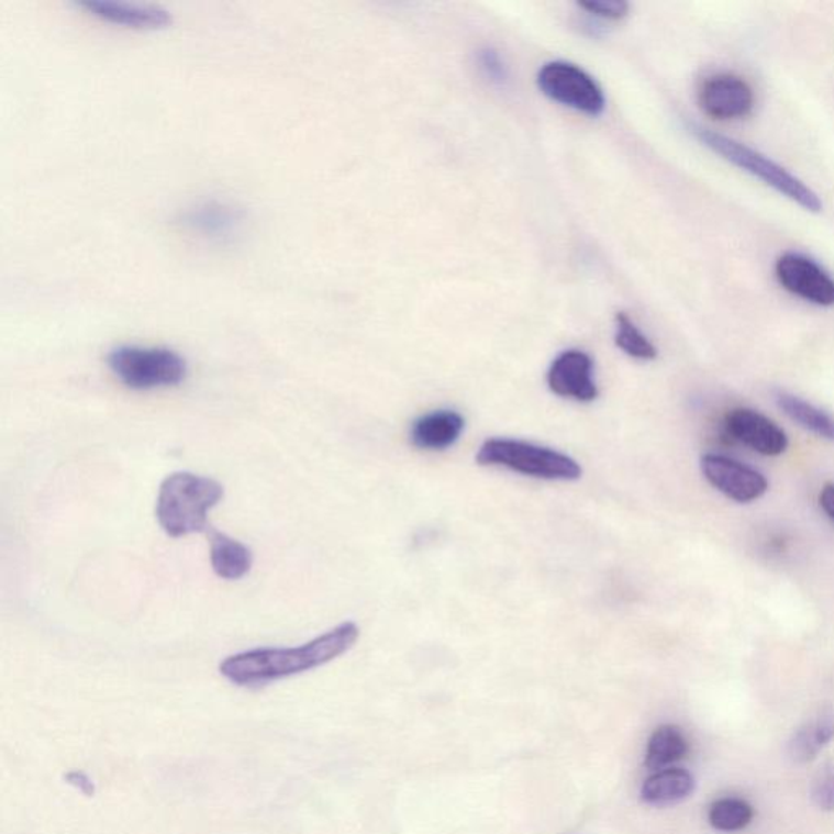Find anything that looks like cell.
<instances>
[{
	"label": "cell",
	"mask_w": 834,
	"mask_h": 834,
	"mask_svg": "<svg viewBox=\"0 0 834 834\" xmlns=\"http://www.w3.org/2000/svg\"><path fill=\"white\" fill-rule=\"evenodd\" d=\"M782 289L813 305L834 307V278L822 265L800 253H785L775 266Z\"/></svg>",
	"instance_id": "8"
},
{
	"label": "cell",
	"mask_w": 834,
	"mask_h": 834,
	"mask_svg": "<svg viewBox=\"0 0 834 834\" xmlns=\"http://www.w3.org/2000/svg\"><path fill=\"white\" fill-rule=\"evenodd\" d=\"M701 471L712 488L738 504L758 501L768 492V479L763 472L724 455H702Z\"/></svg>",
	"instance_id": "9"
},
{
	"label": "cell",
	"mask_w": 834,
	"mask_h": 834,
	"mask_svg": "<svg viewBox=\"0 0 834 834\" xmlns=\"http://www.w3.org/2000/svg\"><path fill=\"white\" fill-rule=\"evenodd\" d=\"M464 431L465 418L458 411L437 410L413 422L410 441L419 451L442 452L454 447Z\"/></svg>",
	"instance_id": "14"
},
{
	"label": "cell",
	"mask_w": 834,
	"mask_h": 834,
	"mask_svg": "<svg viewBox=\"0 0 834 834\" xmlns=\"http://www.w3.org/2000/svg\"><path fill=\"white\" fill-rule=\"evenodd\" d=\"M614 343L627 356L637 360H654L657 357V349L650 343L649 337L636 326V323L626 315L618 313L616 315V334Z\"/></svg>",
	"instance_id": "21"
},
{
	"label": "cell",
	"mask_w": 834,
	"mask_h": 834,
	"mask_svg": "<svg viewBox=\"0 0 834 834\" xmlns=\"http://www.w3.org/2000/svg\"><path fill=\"white\" fill-rule=\"evenodd\" d=\"M476 464L510 469L545 481H577L582 476V466L569 455L516 438L496 437L482 442Z\"/></svg>",
	"instance_id": "4"
},
{
	"label": "cell",
	"mask_w": 834,
	"mask_h": 834,
	"mask_svg": "<svg viewBox=\"0 0 834 834\" xmlns=\"http://www.w3.org/2000/svg\"><path fill=\"white\" fill-rule=\"evenodd\" d=\"M84 10L97 19L131 30H162L171 23V15L155 3L124 2V0H82Z\"/></svg>",
	"instance_id": "13"
},
{
	"label": "cell",
	"mask_w": 834,
	"mask_h": 834,
	"mask_svg": "<svg viewBox=\"0 0 834 834\" xmlns=\"http://www.w3.org/2000/svg\"><path fill=\"white\" fill-rule=\"evenodd\" d=\"M687 737L677 725H660L655 729L647 743L646 766L652 771H661L667 766L680 761L688 755Z\"/></svg>",
	"instance_id": "18"
},
{
	"label": "cell",
	"mask_w": 834,
	"mask_h": 834,
	"mask_svg": "<svg viewBox=\"0 0 834 834\" xmlns=\"http://www.w3.org/2000/svg\"><path fill=\"white\" fill-rule=\"evenodd\" d=\"M820 508L823 512L834 520V485L833 482H826L820 491Z\"/></svg>",
	"instance_id": "26"
},
{
	"label": "cell",
	"mask_w": 834,
	"mask_h": 834,
	"mask_svg": "<svg viewBox=\"0 0 834 834\" xmlns=\"http://www.w3.org/2000/svg\"><path fill=\"white\" fill-rule=\"evenodd\" d=\"M64 779H66L67 785L73 786V788H76L79 790V792H82L84 796L93 797L94 792H97L94 782L89 778V776L86 775V772L69 771L66 776H64Z\"/></svg>",
	"instance_id": "25"
},
{
	"label": "cell",
	"mask_w": 834,
	"mask_h": 834,
	"mask_svg": "<svg viewBox=\"0 0 834 834\" xmlns=\"http://www.w3.org/2000/svg\"><path fill=\"white\" fill-rule=\"evenodd\" d=\"M834 738V721L832 718H819L807 722L793 732L789 742V756L796 763H809Z\"/></svg>",
	"instance_id": "19"
},
{
	"label": "cell",
	"mask_w": 834,
	"mask_h": 834,
	"mask_svg": "<svg viewBox=\"0 0 834 834\" xmlns=\"http://www.w3.org/2000/svg\"><path fill=\"white\" fill-rule=\"evenodd\" d=\"M479 67L491 82L504 84L508 80V69H505L498 51L489 49V47L481 51L479 53Z\"/></svg>",
	"instance_id": "24"
},
{
	"label": "cell",
	"mask_w": 834,
	"mask_h": 834,
	"mask_svg": "<svg viewBox=\"0 0 834 834\" xmlns=\"http://www.w3.org/2000/svg\"><path fill=\"white\" fill-rule=\"evenodd\" d=\"M691 131L698 141L711 148L714 154L721 155L724 160L731 162L732 165L758 178L763 184L771 186L775 191L796 202L800 208L810 212H822L823 202L819 194L761 152L704 127L691 126Z\"/></svg>",
	"instance_id": "3"
},
{
	"label": "cell",
	"mask_w": 834,
	"mask_h": 834,
	"mask_svg": "<svg viewBox=\"0 0 834 834\" xmlns=\"http://www.w3.org/2000/svg\"><path fill=\"white\" fill-rule=\"evenodd\" d=\"M732 437L765 457H779L789 447L786 432L765 414L748 408L732 410L725 419Z\"/></svg>",
	"instance_id": "12"
},
{
	"label": "cell",
	"mask_w": 834,
	"mask_h": 834,
	"mask_svg": "<svg viewBox=\"0 0 834 834\" xmlns=\"http://www.w3.org/2000/svg\"><path fill=\"white\" fill-rule=\"evenodd\" d=\"M224 499V488L215 479L192 472L167 476L158 491V523L174 538L199 533L208 525L209 510Z\"/></svg>",
	"instance_id": "2"
},
{
	"label": "cell",
	"mask_w": 834,
	"mask_h": 834,
	"mask_svg": "<svg viewBox=\"0 0 834 834\" xmlns=\"http://www.w3.org/2000/svg\"><path fill=\"white\" fill-rule=\"evenodd\" d=\"M753 815V807L746 800L724 797L709 807L708 820L718 832L734 833L746 829L752 823Z\"/></svg>",
	"instance_id": "20"
},
{
	"label": "cell",
	"mask_w": 834,
	"mask_h": 834,
	"mask_svg": "<svg viewBox=\"0 0 834 834\" xmlns=\"http://www.w3.org/2000/svg\"><path fill=\"white\" fill-rule=\"evenodd\" d=\"M812 800L819 809L826 812L834 810V763L820 769L813 779Z\"/></svg>",
	"instance_id": "22"
},
{
	"label": "cell",
	"mask_w": 834,
	"mask_h": 834,
	"mask_svg": "<svg viewBox=\"0 0 834 834\" xmlns=\"http://www.w3.org/2000/svg\"><path fill=\"white\" fill-rule=\"evenodd\" d=\"M246 221L248 218L243 208L222 199L196 202L186 208L178 219L186 232L215 245L236 242L245 229Z\"/></svg>",
	"instance_id": "7"
},
{
	"label": "cell",
	"mask_w": 834,
	"mask_h": 834,
	"mask_svg": "<svg viewBox=\"0 0 834 834\" xmlns=\"http://www.w3.org/2000/svg\"><path fill=\"white\" fill-rule=\"evenodd\" d=\"M579 7L589 15L602 20H621L630 12V3L623 0H587V2H580Z\"/></svg>",
	"instance_id": "23"
},
{
	"label": "cell",
	"mask_w": 834,
	"mask_h": 834,
	"mask_svg": "<svg viewBox=\"0 0 834 834\" xmlns=\"http://www.w3.org/2000/svg\"><path fill=\"white\" fill-rule=\"evenodd\" d=\"M211 564L221 579L238 580L252 569V552L224 533H212Z\"/></svg>",
	"instance_id": "16"
},
{
	"label": "cell",
	"mask_w": 834,
	"mask_h": 834,
	"mask_svg": "<svg viewBox=\"0 0 834 834\" xmlns=\"http://www.w3.org/2000/svg\"><path fill=\"white\" fill-rule=\"evenodd\" d=\"M698 103L712 120L734 121L749 116L755 92L741 76L722 73L708 77L698 92Z\"/></svg>",
	"instance_id": "10"
},
{
	"label": "cell",
	"mask_w": 834,
	"mask_h": 834,
	"mask_svg": "<svg viewBox=\"0 0 834 834\" xmlns=\"http://www.w3.org/2000/svg\"><path fill=\"white\" fill-rule=\"evenodd\" d=\"M776 403L779 410L796 424L812 434L819 435L820 438L834 442V418L826 411L820 410L815 404L796 397V394L779 391L776 394Z\"/></svg>",
	"instance_id": "17"
},
{
	"label": "cell",
	"mask_w": 834,
	"mask_h": 834,
	"mask_svg": "<svg viewBox=\"0 0 834 834\" xmlns=\"http://www.w3.org/2000/svg\"><path fill=\"white\" fill-rule=\"evenodd\" d=\"M693 775L683 768H668L655 772L644 781L641 799L654 807L683 802L694 792Z\"/></svg>",
	"instance_id": "15"
},
{
	"label": "cell",
	"mask_w": 834,
	"mask_h": 834,
	"mask_svg": "<svg viewBox=\"0 0 834 834\" xmlns=\"http://www.w3.org/2000/svg\"><path fill=\"white\" fill-rule=\"evenodd\" d=\"M540 90L556 103L589 116H600L607 107L603 90L592 76L576 64L553 60L540 69Z\"/></svg>",
	"instance_id": "6"
},
{
	"label": "cell",
	"mask_w": 834,
	"mask_h": 834,
	"mask_svg": "<svg viewBox=\"0 0 834 834\" xmlns=\"http://www.w3.org/2000/svg\"><path fill=\"white\" fill-rule=\"evenodd\" d=\"M359 636V626L346 621L303 646L289 649L266 647L231 655L222 661L219 670L233 685L258 687L323 667L353 649Z\"/></svg>",
	"instance_id": "1"
},
{
	"label": "cell",
	"mask_w": 834,
	"mask_h": 834,
	"mask_svg": "<svg viewBox=\"0 0 834 834\" xmlns=\"http://www.w3.org/2000/svg\"><path fill=\"white\" fill-rule=\"evenodd\" d=\"M108 367L133 390L177 387L188 374L184 357L168 347L120 346L108 356Z\"/></svg>",
	"instance_id": "5"
},
{
	"label": "cell",
	"mask_w": 834,
	"mask_h": 834,
	"mask_svg": "<svg viewBox=\"0 0 834 834\" xmlns=\"http://www.w3.org/2000/svg\"><path fill=\"white\" fill-rule=\"evenodd\" d=\"M549 390L564 400L592 403L599 398V387L593 377V360L579 349L560 353L546 374Z\"/></svg>",
	"instance_id": "11"
}]
</instances>
